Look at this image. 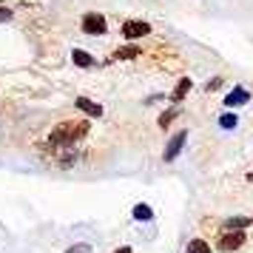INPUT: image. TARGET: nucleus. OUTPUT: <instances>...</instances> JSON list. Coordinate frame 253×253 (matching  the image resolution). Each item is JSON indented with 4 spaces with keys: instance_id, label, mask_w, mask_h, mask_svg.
Here are the masks:
<instances>
[{
    "instance_id": "nucleus-1",
    "label": "nucleus",
    "mask_w": 253,
    "mask_h": 253,
    "mask_svg": "<svg viewBox=\"0 0 253 253\" xmlns=\"http://www.w3.org/2000/svg\"><path fill=\"white\" fill-rule=\"evenodd\" d=\"M88 134V123L85 120H66V123H60L54 131H51V137H48V145L54 148H69V145H74L77 139H83Z\"/></svg>"
},
{
    "instance_id": "nucleus-17",
    "label": "nucleus",
    "mask_w": 253,
    "mask_h": 253,
    "mask_svg": "<svg viewBox=\"0 0 253 253\" xmlns=\"http://www.w3.org/2000/svg\"><path fill=\"white\" fill-rule=\"evenodd\" d=\"M12 17V9H6V6H0V20H9Z\"/></svg>"
},
{
    "instance_id": "nucleus-5",
    "label": "nucleus",
    "mask_w": 253,
    "mask_h": 253,
    "mask_svg": "<svg viewBox=\"0 0 253 253\" xmlns=\"http://www.w3.org/2000/svg\"><path fill=\"white\" fill-rule=\"evenodd\" d=\"M185 139H188V131H179V134H173L171 142H168V148H165V154H162V160L165 162H173L176 157H179V151H182Z\"/></svg>"
},
{
    "instance_id": "nucleus-12",
    "label": "nucleus",
    "mask_w": 253,
    "mask_h": 253,
    "mask_svg": "<svg viewBox=\"0 0 253 253\" xmlns=\"http://www.w3.org/2000/svg\"><path fill=\"white\" fill-rule=\"evenodd\" d=\"M225 225H228V230H242V228H248V225H253V216H233Z\"/></svg>"
},
{
    "instance_id": "nucleus-7",
    "label": "nucleus",
    "mask_w": 253,
    "mask_h": 253,
    "mask_svg": "<svg viewBox=\"0 0 253 253\" xmlns=\"http://www.w3.org/2000/svg\"><path fill=\"white\" fill-rule=\"evenodd\" d=\"M74 105H77L80 111H85L88 117H103V105H97L94 100H88V97H77V103Z\"/></svg>"
},
{
    "instance_id": "nucleus-11",
    "label": "nucleus",
    "mask_w": 253,
    "mask_h": 253,
    "mask_svg": "<svg viewBox=\"0 0 253 253\" xmlns=\"http://www.w3.org/2000/svg\"><path fill=\"white\" fill-rule=\"evenodd\" d=\"M134 219H137V222H151V219H154L151 205H142V202H139V205L134 208Z\"/></svg>"
},
{
    "instance_id": "nucleus-16",
    "label": "nucleus",
    "mask_w": 253,
    "mask_h": 253,
    "mask_svg": "<svg viewBox=\"0 0 253 253\" xmlns=\"http://www.w3.org/2000/svg\"><path fill=\"white\" fill-rule=\"evenodd\" d=\"M66 253H94L91 251V245H85V242H80V245H71Z\"/></svg>"
},
{
    "instance_id": "nucleus-19",
    "label": "nucleus",
    "mask_w": 253,
    "mask_h": 253,
    "mask_svg": "<svg viewBox=\"0 0 253 253\" xmlns=\"http://www.w3.org/2000/svg\"><path fill=\"white\" fill-rule=\"evenodd\" d=\"M114 253H134V251H131V248H128V245H126V248H117Z\"/></svg>"
},
{
    "instance_id": "nucleus-3",
    "label": "nucleus",
    "mask_w": 253,
    "mask_h": 253,
    "mask_svg": "<svg viewBox=\"0 0 253 253\" xmlns=\"http://www.w3.org/2000/svg\"><path fill=\"white\" fill-rule=\"evenodd\" d=\"M83 32L85 35H105L108 32V23H105V17L100 12H88L85 17H83Z\"/></svg>"
},
{
    "instance_id": "nucleus-18",
    "label": "nucleus",
    "mask_w": 253,
    "mask_h": 253,
    "mask_svg": "<svg viewBox=\"0 0 253 253\" xmlns=\"http://www.w3.org/2000/svg\"><path fill=\"white\" fill-rule=\"evenodd\" d=\"M219 85H222V77H213V80H211V85H208V88L213 91V88H219Z\"/></svg>"
},
{
    "instance_id": "nucleus-13",
    "label": "nucleus",
    "mask_w": 253,
    "mask_h": 253,
    "mask_svg": "<svg viewBox=\"0 0 253 253\" xmlns=\"http://www.w3.org/2000/svg\"><path fill=\"white\" fill-rule=\"evenodd\" d=\"M188 253H213V251H211V245L205 239H191L188 242Z\"/></svg>"
},
{
    "instance_id": "nucleus-4",
    "label": "nucleus",
    "mask_w": 253,
    "mask_h": 253,
    "mask_svg": "<svg viewBox=\"0 0 253 253\" xmlns=\"http://www.w3.org/2000/svg\"><path fill=\"white\" fill-rule=\"evenodd\" d=\"M151 35V26L145 20H126L123 23V37L126 40H139V37H148Z\"/></svg>"
},
{
    "instance_id": "nucleus-2",
    "label": "nucleus",
    "mask_w": 253,
    "mask_h": 253,
    "mask_svg": "<svg viewBox=\"0 0 253 253\" xmlns=\"http://www.w3.org/2000/svg\"><path fill=\"white\" fill-rule=\"evenodd\" d=\"M242 245H245V230H225V233H219V239H216V248L222 253L239 251Z\"/></svg>"
},
{
    "instance_id": "nucleus-20",
    "label": "nucleus",
    "mask_w": 253,
    "mask_h": 253,
    "mask_svg": "<svg viewBox=\"0 0 253 253\" xmlns=\"http://www.w3.org/2000/svg\"><path fill=\"white\" fill-rule=\"evenodd\" d=\"M248 179H251V182H253V171H251V173H248Z\"/></svg>"
},
{
    "instance_id": "nucleus-14",
    "label": "nucleus",
    "mask_w": 253,
    "mask_h": 253,
    "mask_svg": "<svg viewBox=\"0 0 253 253\" xmlns=\"http://www.w3.org/2000/svg\"><path fill=\"white\" fill-rule=\"evenodd\" d=\"M176 117H179V105H173V108H168V111H165V114L160 117V128H168V123H173Z\"/></svg>"
},
{
    "instance_id": "nucleus-10",
    "label": "nucleus",
    "mask_w": 253,
    "mask_h": 253,
    "mask_svg": "<svg viewBox=\"0 0 253 253\" xmlns=\"http://www.w3.org/2000/svg\"><path fill=\"white\" fill-rule=\"evenodd\" d=\"M139 54H142L139 46H123V48L114 51V60H134V57H139Z\"/></svg>"
},
{
    "instance_id": "nucleus-8",
    "label": "nucleus",
    "mask_w": 253,
    "mask_h": 253,
    "mask_svg": "<svg viewBox=\"0 0 253 253\" xmlns=\"http://www.w3.org/2000/svg\"><path fill=\"white\" fill-rule=\"evenodd\" d=\"M191 85H194V83L188 80V77H182V80L176 83V88H173V94H171V103H182V100H185V94L191 91Z\"/></svg>"
},
{
    "instance_id": "nucleus-9",
    "label": "nucleus",
    "mask_w": 253,
    "mask_h": 253,
    "mask_svg": "<svg viewBox=\"0 0 253 253\" xmlns=\"http://www.w3.org/2000/svg\"><path fill=\"white\" fill-rule=\"evenodd\" d=\"M71 60H74L77 66H83V69L94 66V57L88 54V51H83V48H74V51H71Z\"/></svg>"
},
{
    "instance_id": "nucleus-15",
    "label": "nucleus",
    "mask_w": 253,
    "mask_h": 253,
    "mask_svg": "<svg viewBox=\"0 0 253 253\" xmlns=\"http://www.w3.org/2000/svg\"><path fill=\"white\" fill-rule=\"evenodd\" d=\"M219 126L225 128V131H230V128H236V117H233V114H225L222 120H219Z\"/></svg>"
},
{
    "instance_id": "nucleus-6",
    "label": "nucleus",
    "mask_w": 253,
    "mask_h": 253,
    "mask_svg": "<svg viewBox=\"0 0 253 253\" xmlns=\"http://www.w3.org/2000/svg\"><path fill=\"white\" fill-rule=\"evenodd\" d=\"M245 103H251V94L245 91L242 85H236V88L225 97V105H228V108H236V105H245Z\"/></svg>"
}]
</instances>
